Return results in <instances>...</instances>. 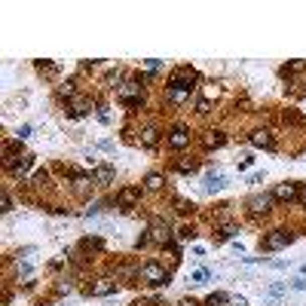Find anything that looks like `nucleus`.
<instances>
[{
    "instance_id": "23",
    "label": "nucleus",
    "mask_w": 306,
    "mask_h": 306,
    "mask_svg": "<svg viewBox=\"0 0 306 306\" xmlns=\"http://www.w3.org/2000/svg\"><path fill=\"white\" fill-rule=\"evenodd\" d=\"M55 95L64 101V98H76V83L73 80H67V83H61L58 89H55Z\"/></svg>"
},
{
    "instance_id": "5",
    "label": "nucleus",
    "mask_w": 306,
    "mask_h": 306,
    "mask_svg": "<svg viewBox=\"0 0 306 306\" xmlns=\"http://www.w3.org/2000/svg\"><path fill=\"white\" fill-rule=\"evenodd\" d=\"M169 89H187V92H193L196 89V70L193 67H178L172 76H169Z\"/></svg>"
},
{
    "instance_id": "36",
    "label": "nucleus",
    "mask_w": 306,
    "mask_h": 306,
    "mask_svg": "<svg viewBox=\"0 0 306 306\" xmlns=\"http://www.w3.org/2000/svg\"><path fill=\"white\" fill-rule=\"evenodd\" d=\"M178 306H202V303H199V300H193V297H181V300H178Z\"/></svg>"
},
{
    "instance_id": "39",
    "label": "nucleus",
    "mask_w": 306,
    "mask_h": 306,
    "mask_svg": "<svg viewBox=\"0 0 306 306\" xmlns=\"http://www.w3.org/2000/svg\"><path fill=\"white\" fill-rule=\"evenodd\" d=\"M160 64H163L160 58H147V70H160Z\"/></svg>"
},
{
    "instance_id": "24",
    "label": "nucleus",
    "mask_w": 306,
    "mask_h": 306,
    "mask_svg": "<svg viewBox=\"0 0 306 306\" xmlns=\"http://www.w3.org/2000/svg\"><path fill=\"white\" fill-rule=\"evenodd\" d=\"M300 70H306V61H291V64H285V67H282L279 73H282V76H288V80H291V76H294V73H300Z\"/></svg>"
},
{
    "instance_id": "14",
    "label": "nucleus",
    "mask_w": 306,
    "mask_h": 306,
    "mask_svg": "<svg viewBox=\"0 0 306 306\" xmlns=\"http://www.w3.org/2000/svg\"><path fill=\"white\" fill-rule=\"evenodd\" d=\"M89 110H92V98H73L67 107V117H86Z\"/></svg>"
},
{
    "instance_id": "22",
    "label": "nucleus",
    "mask_w": 306,
    "mask_h": 306,
    "mask_svg": "<svg viewBox=\"0 0 306 306\" xmlns=\"http://www.w3.org/2000/svg\"><path fill=\"white\" fill-rule=\"evenodd\" d=\"M31 160H34V157H31V153H25V157H22V160H19V163H16L13 169H10V175H16V178H22V175H25V172L31 169Z\"/></svg>"
},
{
    "instance_id": "18",
    "label": "nucleus",
    "mask_w": 306,
    "mask_h": 306,
    "mask_svg": "<svg viewBox=\"0 0 306 306\" xmlns=\"http://www.w3.org/2000/svg\"><path fill=\"white\" fill-rule=\"evenodd\" d=\"M223 187H226V178L220 172H214V175L205 178V193H217V190H223Z\"/></svg>"
},
{
    "instance_id": "6",
    "label": "nucleus",
    "mask_w": 306,
    "mask_h": 306,
    "mask_svg": "<svg viewBox=\"0 0 306 306\" xmlns=\"http://www.w3.org/2000/svg\"><path fill=\"white\" fill-rule=\"evenodd\" d=\"M141 193H144L141 187H123L120 193L113 196V205H117L120 211H132V208H135V205L141 202Z\"/></svg>"
},
{
    "instance_id": "10",
    "label": "nucleus",
    "mask_w": 306,
    "mask_h": 306,
    "mask_svg": "<svg viewBox=\"0 0 306 306\" xmlns=\"http://www.w3.org/2000/svg\"><path fill=\"white\" fill-rule=\"evenodd\" d=\"M190 141H193V135H190V129H184V126H175L166 135V147H172V150H184V147H190Z\"/></svg>"
},
{
    "instance_id": "32",
    "label": "nucleus",
    "mask_w": 306,
    "mask_h": 306,
    "mask_svg": "<svg viewBox=\"0 0 306 306\" xmlns=\"http://www.w3.org/2000/svg\"><path fill=\"white\" fill-rule=\"evenodd\" d=\"M178 239H181V242H187V239H196L193 226H181V230H178Z\"/></svg>"
},
{
    "instance_id": "26",
    "label": "nucleus",
    "mask_w": 306,
    "mask_h": 306,
    "mask_svg": "<svg viewBox=\"0 0 306 306\" xmlns=\"http://www.w3.org/2000/svg\"><path fill=\"white\" fill-rule=\"evenodd\" d=\"M230 303V294H223V291H214L208 300H205V306H226Z\"/></svg>"
},
{
    "instance_id": "19",
    "label": "nucleus",
    "mask_w": 306,
    "mask_h": 306,
    "mask_svg": "<svg viewBox=\"0 0 306 306\" xmlns=\"http://www.w3.org/2000/svg\"><path fill=\"white\" fill-rule=\"evenodd\" d=\"M58 64H52V61H37V73H40L43 76V80H55V76H58Z\"/></svg>"
},
{
    "instance_id": "27",
    "label": "nucleus",
    "mask_w": 306,
    "mask_h": 306,
    "mask_svg": "<svg viewBox=\"0 0 306 306\" xmlns=\"http://www.w3.org/2000/svg\"><path fill=\"white\" fill-rule=\"evenodd\" d=\"M282 123L285 126H303V117H300V113H294V110H285L282 113Z\"/></svg>"
},
{
    "instance_id": "2",
    "label": "nucleus",
    "mask_w": 306,
    "mask_h": 306,
    "mask_svg": "<svg viewBox=\"0 0 306 306\" xmlns=\"http://www.w3.org/2000/svg\"><path fill=\"white\" fill-rule=\"evenodd\" d=\"M117 101L138 110L144 104V86H141V76H135V80H123V86L117 89Z\"/></svg>"
},
{
    "instance_id": "8",
    "label": "nucleus",
    "mask_w": 306,
    "mask_h": 306,
    "mask_svg": "<svg viewBox=\"0 0 306 306\" xmlns=\"http://www.w3.org/2000/svg\"><path fill=\"white\" fill-rule=\"evenodd\" d=\"M92 181H95V187H110L117 181V169L110 163H95L92 166Z\"/></svg>"
},
{
    "instance_id": "11",
    "label": "nucleus",
    "mask_w": 306,
    "mask_h": 306,
    "mask_svg": "<svg viewBox=\"0 0 306 306\" xmlns=\"http://www.w3.org/2000/svg\"><path fill=\"white\" fill-rule=\"evenodd\" d=\"M113 291H120V285H117V279H98L95 285H89V297H107V294H113Z\"/></svg>"
},
{
    "instance_id": "37",
    "label": "nucleus",
    "mask_w": 306,
    "mask_h": 306,
    "mask_svg": "<svg viewBox=\"0 0 306 306\" xmlns=\"http://www.w3.org/2000/svg\"><path fill=\"white\" fill-rule=\"evenodd\" d=\"M0 205H4L0 211H10V208H13V199H10V193H4V199H0Z\"/></svg>"
},
{
    "instance_id": "16",
    "label": "nucleus",
    "mask_w": 306,
    "mask_h": 306,
    "mask_svg": "<svg viewBox=\"0 0 306 306\" xmlns=\"http://www.w3.org/2000/svg\"><path fill=\"white\" fill-rule=\"evenodd\" d=\"M172 169L181 172V175H193V172H199V160H187V157H181V160L172 163Z\"/></svg>"
},
{
    "instance_id": "3",
    "label": "nucleus",
    "mask_w": 306,
    "mask_h": 306,
    "mask_svg": "<svg viewBox=\"0 0 306 306\" xmlns=\"http://www.w3.org/2000/svg\"><path fill=\"white\" fill-rule=\"evenodd\" d=\"M297 239V233L294 230H288V226H279V230H270L263 239H260V248L263 251H279V248H285V245H291Z\"/></svg>"
},
{
    "instance_id": "4",
    "label": "nucleus",
    "mask_w": 306,
    "mask_h": 306,
    "mask_svg": "<svg viewBox=\"0 0 306 306\" xmlns=\"http://www.w3.org/2000/svg\"><path fill=\"white\" fill-rule=\"evenodd\" d=\"M273 205H276L273 193H254V196L245 199V208H248L251 217H266V214L273 211Z\"/></svg>"
},
{
    "instance_id": "25",
    "label": "nucleus",
    "mask_w": 306,
    "mask_h": 306,
    "mask_svg": "<svg viewBox=\"0 0 306 306\" xmlns=\"http://www.w3.org/2000/svg\"><path fill=\"white\" fill-rule=\"evenodd\" d=\"M220 92H223V86H217V83H205V86H202V98H205V101L220 98Z\"/></svg>"
},
{
    "instance_id": "31",
    "label": "nucleus",
    "mask_w": 306,
    "mask_h": 306,
    "mask_svg": "<svg viewBox=\"0 0 306 306\" xmlns=\"http://www.w3.org/2000/svg\"><path fill=\"white\" fill-rule=\"evenodd\" d=\"M101 245H104V242H101L98 236H89V239H83V242H80V248H86V251H98Z\"/></svg>"
},
{
    "instance_id": "17",
    "label": "nucleus",
    "mask_w": 306,
    "mask_h": 306,
    "mask_svg": "<svg viewBox=\"0 0 306 306\" xmlns=\"http://www.w3.org/2000/svg\"><path fill=\"white\" fill-rule=\"evenodd\" d=\"M141 144H144L147 150H157V144H160V129H153V126L141 129Z\"/></svg>"
},
{
    "instance_id": "29",
    "label": "nucleus",
    "mask_w": 306,
    "mask_h": 306,
    "mask_svg": "<svg viewBox=\"0 0 306 306\" xmlns=\"http://www.w3.org/2000/svg\"><path fill=\"white\" fill-rule=\"evenodd\" d=\"M31 184H34V187H37V190H43V187H49V172H46V169H43V172H37V175H34V181H31Z\"/></svg>"
},
{
    "instance_id": "43",
    "label": "nucleus",
    "mask_w": 306,
    "mask_h": 306,
    "mask_svg": "<svg viewBox=\"0 0 306 306\" xmlns=\"http://www.w3.org/2000/svg\"><path fill=\"white\" fill-rule=\"evenodd\" d=\"M303 205H306V196H303Z\"/></svg>"
},
{
    "instance_id": "9",
    "label": "nucleus",
    "mask_w": 306,
    "mask_h": 306,
    "mask_svg": "<svg viewBox=\"0 0 306 306\" xmlns=\"http://www.w3.org/2000/svg\"><path fill=\"white\" fill-rule=\"evenodd\" d=\"M297 196H300V184L297 181H282V184L273 187V199L276 202H294Z\"/></svg>"
},
{
    "instance_id": "41",
    "label": "nucleus",
    "mask_w": 306,
    "mask_h": 306,
    "mask_svg": "<svg viewBox=\"0 0 306 306\" xmlns=\"http://www.w3.org/2000/svg\"><path fill=\"white\" fill-rule=\"evenodd\" d=\"M132 306H153V303H150V300H135Z\"/></svg>"
},
{
    "instance_id": "13",
    "label": "nucleus",
    "mask_w": 306,
    "mask_h": 306,
    "mask_svg": "<svg viewBox=\"0 0 306 306\" xmlns=\"http://www.w3.org/2000/svg\"><path fill=\"white\" fill-rule=\"evenodd\" d=\"M202 144H205L208 150H220V147L226 144V132H220V129H208V132L202 135Z\"/></svg>"
},
{
    "instance_id": "35",
    "label": "nucleus",
    "mask_w": 306,
    "mask_h": 306,
    "mask_svg": "<svg viewBox=\"0 0 306 306\" xmlns=\"http://www.w3.org/2000/svg\"><path fill=\"white\" fill-rule=\"evenodd\" d=\"M291 288H294V291H303V288H306V276H297V279L291 282Z\"/></svg>"
},
{
    "instance_id": "40",
    "label": "nucleus",
    "mask_w": 306,
    "mask_h": 306,
    "mask_svg": "<svg viewBox=\"0 0 306 306\" xmlns=\"http://www.w3.org/2000/svg\"><path fill=\"white\" fill-rule=\"evenodd\" d=\"M270 294H273V297H279V294H285V285H273V288H270Z\"/></svg>"
},
{
    "instance_id": "20",
    "label": "nucleus",
    "mask_w": 306,
    "mask_h": 306,
    "mask_svg": "<svg viewBox=\"0 0 306 306\" xmlns=\"http://www.w3.org/2000/svg\"><path fill=\"white\" fill-rule=\"evenodd\" d=\"M163 184H166V178H163L160 172H150V175L144 178V190H163Z\"/></svg>"
},
{
    "instance_id": "38",
    "label": "nucleus",
    "mask_w": 306,
    "mask_h": 306,
    "mask_svg": "<svg viewBox=\"0 0 306 306\" xmlns=\"http://www.w3.org/2000/svg\"><path fill=\"white\" fill-rule=\"evenodd\" d=\"M28 135H31V126H22V129H19V132H16V138H19V141H25V138H28Z\"/></svg>"
},
{
    "instance_id": "42",
    "label": "nucleus",
    "mask_w": 306,
    "mask_h": 306,
    "mask_svg": "<svg viewBox=\"0 0 306 306\" xmlns=\"http://www.w3.org/2000/svg\"><path fill=\"white\" fill-rule=\"evenodd\" d=\"M233 306H248V300H242V297H239V300H233Z\"/></svg>"
},
{
    "instance_id": "34",
    "label": "nucleus",
    "mask_w": 306,
    "mask_h": 306,
    "mask_svg": "<svg viewBox=\"0 0 306 306\" xmlns=\"http://www.w3.org/2000/svg\"><path fill=\"white\" fill-rule=\"evenodd\" d=\"M208 276H211L208 270H196V273H193V285H205V279H208Z\"/></svg>"
},
{
    "instance_id": "21",
    "label": "nucleus",
    "mask_w": 306,
    "mask_h": 306,
    "mask_svg": "<svg viewBox=\"0 0 306 306\" xmlns=\"http://www.w3.org/2000/svg\"><path fill=\"white\" fill-rule=\"evenodd\" d=\"M166 98H169L172 104H184V101H190V92H187V89H169V86H166Z\"/></svg>"
},
{
    "instance_id": "15",
    "label": "nucleus",
    "mask_w": 306,
    "mask_h": 306,
    "mask_svg": "<svg viewBox=\"0 0 306 306\" xmlns=\"http://www.w3.org/2000/svg\"><path fill=\"white\" fill-rule=\"evenodd\" d=\"M150 239L160 242V245H169V242H172V230H169L166 223H153V226H150Z\"/></svg>"
},
{
    "instance_id": "1",
    "label": "nucleus",
    "mask_w": 306,
    "mask_h": 306,
    "mask_svg": "<svg viewBox=\"0 0 306 306\" xmlns=\"http://www.w3.org/2000/svg\"><path fill=\"white\" fill-rule=\"evenodd\" d=\"M135 279L144 282V285H150V288H166L172 282V273L166 270L160 260H147V263H141L135 270Z\"/></svg>"
},
{
    "instance_id": "33",
    "label": "nucleus",
    "mask_w": 306,
    "mask_h": 306,
    "mask_svg": "<svg viewBox=\"0 0 306 306\" xmlns=\"http://www.w3.org/2000/svg\"><path fill=\"white\" fill-rule=\"evenodd\" d=\"M196 113H202V117H205V113H211V101L199 98V101H196Z\"/></svg>"
},
{
    "instance_id": "44",
    "label": "nucleus",
    "mask_w": 306,
    "mask_h": 306,
    "mask_svg": "<svg viewBox=\"0 0 306 306\" xmlns=\"http://www.w3.org/2000/svg\"><path fill=\"white\" fill-rule=\"evenodd\" d=\"M270 306H276V303H270Z\"/></svg>"
},
{
    "instance_id": "30",
    "label": "nucleus",
    "mask_w": 306,
    "mask_h": 306,
    "mask_svg": "<svg viewBox=\"0 0 306 306\" xmlns=\"http://www.w3.org/2000/svg\"><path fill=\"white\" fill-rule=\"evenodd\" d=\"M239 233V226H233V223H226L223 230H220V233H217V242H226V239H233Z\"/></svg>"
},
{
    "instance_id": "7",
    "label": "nucleus",
    "mask_w": 306,
    "mask_h": 306,
    "mask_svg": "<svg viewBox=\"0 0 306 306\" xmlns=\"http://www.w3.org/2000/svg\"><path fill=\"white\" fill-rule=\"evenodd\" d=\"M67 178H73V193L80 196V199H86V196L92 193V187H95L92 175H83V172H76V169H67Z\"/></svg>"
},
{
    "instance_id": "28",
    "label": "nucleus",
    "mask_w": 306,
    "mask_h": 306,
    "mask_svg": "<svg viewBox=\"0 0 306 306\" xmlns=\"http://www.w3.org/2000/svg\"><path fill=\"white\" fill-rule=\"evenodd\" d=\"M175 211H178V214H193L196 205H193V202H187V199H175Z\"/></svg>"
},
{
    "instance_id": "12",
    "label": "nucleus",
    "mask_w": 306,
    "mask_h": 306,
    "mask_svg": "<svg viewBox=\"0 0 306 306\" xmlns=\"http://www.w3.org/2000/svg\"><path fill=\"white\" fill-rule=\"evenodd\" d=\"M248 141H251L254 147H263V150H273V147H276V138H273V132H266V129H254Z\"/></svg>"
}]
</instances>
